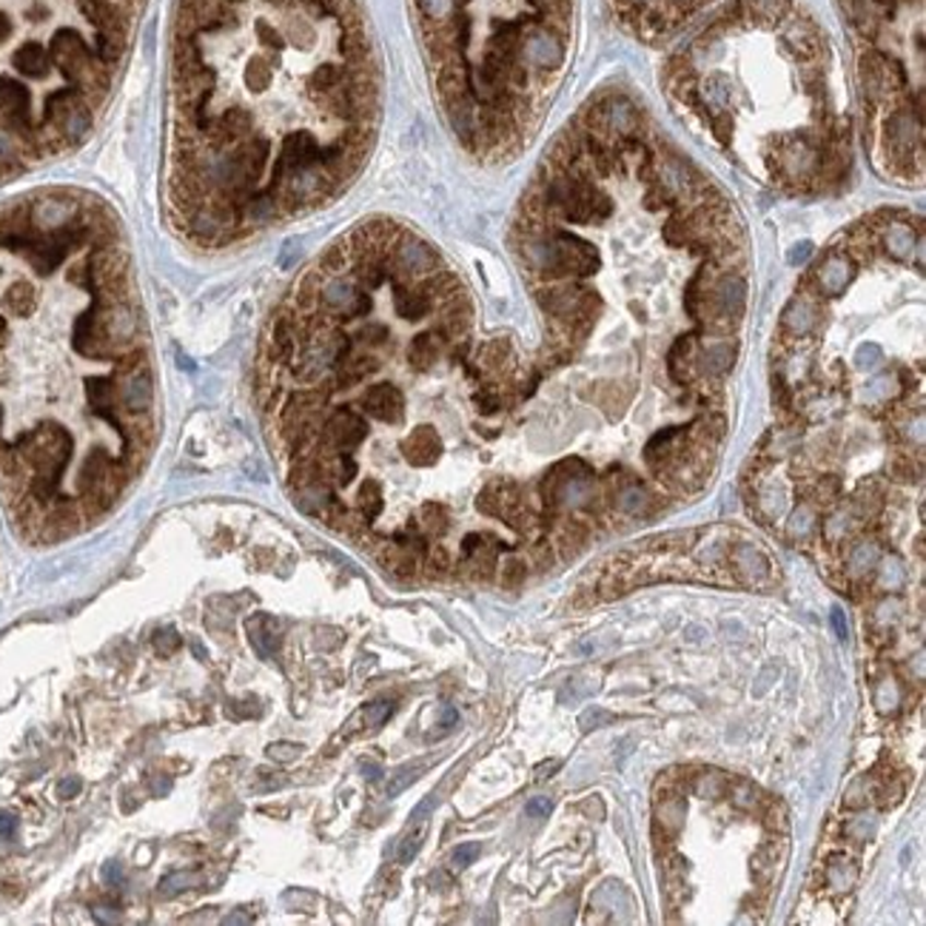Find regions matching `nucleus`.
<instances>
[{"mask_svg": "<svg viewBox=\"0 0 926 926\" xmlns=\"http://www.w3.org/2000/svg\"><path fill=\"white\" fill-rule=\"evenodd\" d=\"M391 702H379V704H371L368 707V722L377 727V724H383L385 718L391 716Z\"/></svg>", "mask_w": 926, "mask_h": 926, "instance_id": "27", "label": "nucleus"}, {"mask_svg": "<svg viewBox=\"0 0 926 926\" xmlns=\"http://www.w3.org/2000/svg\"><path fill=\"white\" fill-rule=\"evenodd\" d=\"M605 724H613V713L594 707V710H587V713H582L579 730H585V732L599 730V727H605Z\"/></svg>", "mask_w": 926, "mask_h": 926, "instance_id": "17", "label": "nucleus"}, {"mask_svg": "<svg viewBox=\"0 0 926 926\" xmlns=\"http://www.w3.org/2000/svg\"><path fill=\"white\" fill-rule=\"evenodd\" d=\"M450 567H454V556H450V550L445 548V544H434V548H427V571L436 573V576H442V573H448Z\"/></svg>", "mask_w": 926, "mask_h": 926, "instance_id": "15", "label": "nucleus"}, {"mask_svg": "<svg viewBox=\"0 0 926 926\" xmlns=\"http://www.w3.org/2000/svg\"><path fill=\"white\" fill-rule=\"evenodd\" d=\"M362 773H365V778H368V782H374V778L379 775V767H374V764H365V767H362Z\"/></svg>", "mask_w": 926, "mask_h": 926, "instance_id": "33", "label": "nucleus"}, {"mask_svg": "<svg viewBox=\"0 0 926 926\" xmlns=\"http://www.w3.org/2000/svg\"><path fill=\"white\" fill-rule=\"evenodd\" d=\"M736 573H747V585H764L770 576V562L764 559V553L750 544H738L730 556Z\"/></svg>", "mask_w": 926, "mask_h": 926, "instance_id": "9", "label": "nucleus"}, {"mask_svg": "<svg viewBox=\"0 0 926 926\" xmlns=\"http://www.w3.org/2000/svg\"><path fill=\"white\" fill-rule=\"evenodd\" d=\"M736 360V342H713L704 348L702 371L704 374H724Z\"/></svg>", "mask_w": 926, "mask_h": 926, "instance_id": "12", "label": "nucleus"}, {"mask_svg": "<svg viewBox=\"0 0 926 926\" xmlns=\"http://www.w3.org/2000/svg\"><path fill=\"white\" fill-rule=\"evenodd\" d=\"M157 439L124 218L80 186L0 200V502L32 544L109 516Z\"/></svg>", "mask_w": 926, "mask_h": 926, "instance_id": "1", "label": "nucleus"}, {"mask_svg": "<svg viewBox=\"0 0 926 926\" xmlns=\"http://www.w3.org/2000/svg\"><path fill=\"white\" fill-rule=\"evenodd\" d=\"M417 773H420V767H406V770H399L397 778H394V782L388 784V796H399V793H402V789H406L408 784L417 782Z\"/></svg>", "mask_w": 926, "mask_h": 926, "instance_id": "19", "label": "nucleus"}, {"mask_svg": "<svg viewBox=\"0 0 926 926\" xmlns=\"http://www.w3.org/2000/svg\"><path fill=\"white\" fill-rule=\"evenodd\" d=\"M872 562H876V550L867 548V544H858V548H855V556H853V567H855V571H864V567H872Z\"/></svg>", "mask_w": 926, "mask_h": 926, "instance_id": "25", "label": "nucleus"}, {"mask_svg": "<svg viewBox=\"0 0 926 926\" xmlns=\"http://www.w3.org/2000/svg\"><path fill=\"white\" fill-rule=\"evenodd\" d=\"M745 303L747 285L738 274H724L710 291V312L716 319H724V326H730L745 314Z\"/></svg>", "mask_w": 926, "mask_h": 926, "instance_id": "8", "label": "nucleus"}, {"mask_svg": "<svg viewBox=\"0 0 926 926\" xmlns=\"http://www.w3.org/2000/svg\"><path fill=\"white\" fill-rule=\"evenodd\" d=\"M553 770H559V761H550V764L539 767V778H544V773H553Z\"/></svg>", "mask_w": 926, "mask_h": 926, "instance_id": "34", "label": "nucleus"}, {"mask_svg": "<svg viewBox=\"0 0 926 926\" xmlns=\"http://www.w3.org/2000/svg\"><path fill=\"white\" fill-rule=\"evenodd\" d=\"M500 582L505 587H519L525 582V562L519 556H507L500 567Z\"/></svg>", "mask_w": 926, "mask_h": 926, "instance_id": "14", "label": "nucleus"}, {"mask_svg": "<svg viewBox=\"0 0 926 926\" xmlns=\"http://www.w3.org/2000/svg\"><path fill=\"white\" fill-rule=\"evenodd\" d=\"M379 101L362 0H174L168 228L218 254L326 206L368 157Z\"/></svg>", "mask_w": 926, "mask_h": 926, "instance_id": "2", "label": "nucleus"}, {"mask_svg": "<svg viewBox=\"0 0 926 926\" xmlns=\"http://www.w3.org/2000/svg\"><path fill=\"white\" fill-rule=\"evenodd\" d=\"M878 505H881V496H878L876 491H869V493L861 491L858 496H855V511H858L861 516H869L872 511H878Z\"/></svg>", "mask_w": 926, "mask_h": 926, "instance_id": "20", "label": "nucleus"}, {"mask_svg": "<svg viewBox=\"0 0 926 926\" xmlns=\"http://www.w3.org/2000/svg\"><path fill=\"white\" fill-rule=\"evenodd\" d=\"M411 12L456 140L488 160L516 152L567 63L571 0H411Z\"/></svg>", "mask_w": 926, "mask_h": 926, "instance_id": "4", "label": "nucleus"}, {"mask_svg": "<svg viewBox=\"0 0 926 926\" xmlns=\"http://www.w3.org/2000/svg\"><path fill=\"white\" fill-rule=\"evenodd\" d=\"M149 0H0V189L86 143Z\"/></svg>", "mask_w": 926, "mask_h": 926, "instance_id": "3", "label": "nucleus"}, {"mask_svg": "<svg viewBox=\"0 0 926 926\" xmlns=\"http://www.w3.org/2000/svg\"><path fill=\"white\" fill-rule=\"evenodd\" d=\"M892 477L898 479V482H912V479L918 477V471H915V465H912V459H895L890 468Z\"/></svg>", "mask_w": 926, "mask_h": 926, "instance_id": "22", "label": "nucleus"}, {"mask_svg": "<svg viewBox=\"0 0 926 926\" xmlns=\"http://www.w3.org/2000/svg\"><path fill=\"white\" fill-rule=\"evenodd\" d=\"M713 0H610L624 30L644 40H659L702 15Z\"/></svg>", "mask_w": 926, "mask_h": 926, "instance_id": "5", "label": "nucleus"}, {"mask_svg": "<svg viewBox=\"0 0 926 926\" xmlns=\"http://www.w3.org/2000/svg\"><path fill=\"white\" fill-rule=\"evenodd\" d=\"M530 559H534V565L539 567V571H548V567L553 565V550H550V544L539 542L530 548Z\"/></svg>", "mask_w": 926, "mask_h": 926, "instance_id": "21", "label": "nucleus"}, {"mask_svg": "<svg viewBox=\"0 0 926 926\" xmlns=\"http://www.w3.org/2000/svg\"><path fill=\"white\" fill-rule=\"evenodd\" d=\"M816 319H818V308L810 303V300H793V303L787 305V312H784V326L789 328L793 333H810L812 328H816Z\"/></svg>", "mask_w": 926, "mask_h": 926, "instance_id": "11", "label": "nucleus"}, {"mask_svg": "<svg viewBox=\"0 0 926 926\" xmlns=\"http://www.w3.org/2000/svg\"><path fill=\"white\" fill-rule=\"evenodd\" d=\"M832 628H835V636L841 638V642H847L849 638V628H847V619H844V610L841 608H832Z\"/></svg>", "mask_w": 926, "mask_h": 926, "instance_id": "26", "label": "nucleus"}, {"mask_svg": "<svg viewBox=\"0 0 926 926\" xmlns=\"http://www.w3.org/2000/svg\"><path fill=\"white\" fill-rule=\"evenodd\" d=\"M853 277V266L844 257H830L818 271V285L824 289V294H839Z\"/></svg>", "mask_w": 926, "mask_h": 926, "instance_id": "10", "label": "nucleus"}, {"mask_svg": "<svg viewBox=\"0 0 926 926\" xmlns=\"http://www.w3.org/2000/svg\"><path fill=\"white\" fill-rule=\"evenodd\" d=\"M456 718H459V716H456V710H454V707H448V710H445V713H442V724H439V730H442V732H448V730H450V727H454V724H456Z\"/></svg>", "mask_w": 926, "mask_h": 926, "instance_id": "32", "label": "nucleus"}, {"mask_svg": "<svg viewBox=\"0 0 926 926\" xmlns=\"http://www.w3.org/2000/svg\"><path fill=\"white\" fill-rule=\"evenodd\" d=\"M477 858H479V844H462V847H456L450 861H454L456 869H465V867H471Z\"/></svg>", "mask_w": 926, "mask_h": 926, "instance_id": "18", "label": "nucleus"}, {"mask_svg": "<svg viewBox=\"0 0 926 926\" xmlns=\"http://www.w3.org/2000/svg\"><path fill=\"white\" fill-rule=\"evenodd\" d=\"M420 839H422V835H413V839H406V844H402V849H399V861L408 864L413 858V855L420 853Z\"/></svg>", "mask_w": 926, "mask_h": 926, "instance_id": "29", "label": "nucleus"}, {"mask_svg": "<svg viewBox=\"0 0 926 926\" xmlns=\"http://www.w3.org/2000/svg\"><path fill=\"white\" fill-rule=\"evenodd\" d=\"M619 511H624V514H638V511H644V507H647V493L642 491V488H628V491H622L619 493Z\"/></svg>", "mask_w": 926, "mask_h": 926, "instance_id": "16", "label": "nucleus"}, {"mask_svg": "<svg viewBox=\"0 0 926 926\" xmlns=\"http://www.w3.org/2000/svg\"><path fill=\"white\" fill-rule=\"evenodd\" d=\"M300 753H303V747H300V745H271V747H268V755H271L274 761H294Z\"/></svg>", "mask_w": 926, "mask_h": 926, "instance_id": "23", "label": "nucleus"}, {"mask_svg": "<svg viewBox=\"0 0 926 926\" xmlns=\"http://www.w3.org/2000/svg\"><path fill=\"white\" fill-rule=\"evenodd\" d=\"M163 642H166V647H163V656H168V653L172 650H177V647H180V636H177V633H174V630H166V633H163Z\"/></svg>", "mask_w": 926, "mask_h": 926, "instance_id": "31", "label": "nucleus"}, {"mask_svg": "<svg viewBox=\"0 0 926 926\" xmlns=\"http://www.w3.org/2000/svg\"><path fill=\"white\" fill-rule=\"evenodd\" d=\"M878 360H881V348L878 345H864L861 351H858V365H861V368H872Z\"/></svg>", "mask_w": 926, "mask_h": 926, "instance_id": "28", "label": "nucleus"}, {"mask_svg": "<svg viewBox=\"0 0 926 926\" xmlns=\"http://www.w3.org/2000/svg\"><path fill=\"white\" fill-rule=\"evenodd\" d=\"M399 454L411 468H434L445 454V442L434 425H417L399 442Z\"/></svg>", "mask_w": 926, "mask_h": 926, "instance_id": "7", "label": "nucleus"}, {"mask_svg": "<svg viewBox=\"0 0 926 926\" xmlns=\"http://www.w3.org/2000/svg\"><path fill=\"white\" fill-rule=\"evenodd\" d=\"M810 254H812V246H810V243H804L801 248H793V254H789V262H793V266H801V262L807 260Z\"/></svg>", "mask_w": 926, "mask_h": 926, "instance_id": "30", "label": "nucleus"}, {"mask_svg": "<svg viewBox=\"0 0 926 926\" xmlns=\"http://www.w3.org/2000/svg\"><path fill=\"white\" fill-rule=\"evenodd\" d=\"M356 388H360V385H356ZM356 411H360L365 420H374L379 422V425H402V422H406V411H408L406 394H402V388L394 383H371L362 388Z\"/></svg>", "mask_w": 926, "mask_h": 926, "instance_id": "6", "label": "nucleus"}, {"mask_svg": "<svg viewBox=\"0 0 926 926\" xmlns=\"http://www.w3.org/2000/svg\"><path fill=\"white\" fill-rule=\"evenodd\" d=\"M550 810H553V801H550V798H544V796H539V798H534L528 807H525V816L534 818V821H539V818H548Z\"/></svg>", "mask_w": 926, "mask_h": 926, "instance_id": "24", "label": "nucleus"}, {"mask_svg": "<svg viewBox=\"0 0 926 926\" xmlns=\"http://www.w3.org/2000/svg\"><path fill=\"white\" fill-rule=\"evenodd\" d=\"M883 239H887V248H890V254L895 260H906L912 254V248H915V234H912L910 225L904 223H892Z\"/></svg>", "mask_w": 926, "mask_h": 926, "instance_id": "13", "label": "nucleus"}]
</instances>
